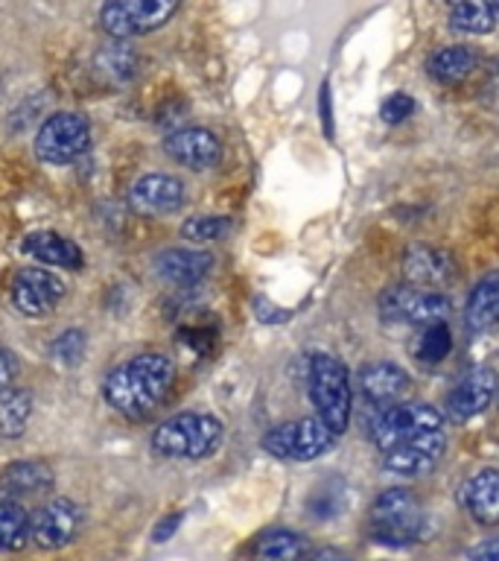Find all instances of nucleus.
Masks as SVG:
<instances>
[{"mask_svg": "<svg viewBox=\"0 0 499 561\" xmlns=\"http://www.w3.org/2000/svg\"><path fill=\"white\" fill-rule=\"evenodd\" d=\"M33 415V392L30 389H3L0 392V438L24 436Z\"/></svg>", "mask_w": 499, "mask_h": 561, "instance_id": "nucleus-25", "label": "nucleus"}, {"mask_svg": "<svg viewBox=\"0 0 499 561\" xmlns=\"http://www.w3.org/2000/svg\"><path fill=\"white\" fill-rule=\"evenodd\" d=\"M322 121H324V131H327V138H333V117H330V85L324 82L322 85Z\"/></svg>", "mask_w": 499, "mask_h": 561, "instance_id": "nucleus-40", "label": "nucleus"}, {"mask_svg": "<svg viewBox=\"0 0 499 561\" xmlns=\"http://www.w3.org/2000/svg\"><path fill=\"white\" fill-rule=\"evenodd\" d=\"M0 489L9 494V500L15 497H33L42 491L53 489V471L50 465L35 462V459H24V462L7 465V471L0 477Z\"/></svg>", "mask_w": 499, "mask_h": 561, "instance_id": "nucleus-23", "label": "nucleus"}, {"mask_svg": "<svg viewBox=\"0 0 499 561\" xmlns=\"http://www.w3.org/2000/svg\"><path fill=\"white\" fill-rule=\"evenodd\" d=\"M91 149V123L85 114L59 112L42 123L35 135V156L44 164H70Z\"/></svg>", "mask_w": 499, "mask_h": 561, "instance_id": "nucleus-6", "label": "nucleus"}, {"mask_svg": "<svg viewBox=\"0 0 499 561\" xmlns=\"http://www.w3.org/2000/svg\"><path fill=\"white\" fill-rule=\"evenodd\" d=\"M403 278L409 287L441 293L455 280L453 254L438 249V245L415 243L403 252Z\"/></svg>", "mask_w": 499, "mask_h": 561, "instance_id": "nucleus-12", "label": "nucleus"}, {"mask_svg": "<svg viewBox=\"0 0 499 561\" xmlns=\"http://www.w3.org/2000/svg\"><path fill=\"white\" fill-rule=\"evenodd\" d=\"M33 517L26 515L24 503L18 500H0V550L18 552L30 541Z\"/></svg>", "mask_w": 499, "mask_h": 561, "instance_id": "nucleus-27", "label": "nucleus"}, {"mask_svg": "<svg viewBox=\"0 0 499 561\" xmlns=\"http://www.w3.org/2000/svg\"><path fill=\"white\" fill-rule=\"evenodd\" d=\"M409 389V375L401 366H394V363H368L359 371V392L365 394L371 403H376V407H383V410L403 403Z\"/></svg>", "mask_w": 499, "mask_h": 561, "instance_id": "nucleus-18", "label": "nucleus"}, {"mask_svg": "<svg viewBox=\"0 0 499 561\" xmlns=\"http://www.w3.org/2000/svg\"><path fill=\"white\" fill-rule=\"evenodd\" d=\"M178 342L187 345L193 354H210L217 345V328H205V324H190L178 331Z\"/></svg>", "mask_w": 499, "mask_h": 561, "instance_id": "nucleus-33", "label": "nucleus"}, {"mask_svg": "<svg viewBox=\"0 0 499 561\" xmlns=\"http://www.w3.org/2000/svg\"><path fill=\"white\" fill-rule=\"evenodd\" d=\"M444 450L446 433L438 430V433H427V436L406 442V445L394 447V450H385V454H380V462H383L385 471L401 473V477H420V473L436 468Z\"/></svg>", "mask_w": 499, "mask_h": 561, "instance_id": "nucleus-15", "label": "nucleus"}, {"mask_svg": "<svg viewBox=\"0 0 499 561\" xmlns=\"http://www.w3.org/2000/svg\"><path fill=\"white\" fill-rule=\"evenodd\" d=\"M499 380L497 371L490 366H476L473 371L459 380L450 398H446V415L453 421H467L473 415H479L490 407V401L497 398Z\"/></svg>", "mask_w": 499, "mask_h": 561, "instance_id": "nucleus-14", "label": "nucleus"}, {"mask_svg": "<svg viewBox=\"0 0 499 561\" xmlns=\"http://www.w3.org/2000/svg\"><path fill=\"white\" fill-rule=\"evenodd\" d=\"M79 529H82V508L73 500L56 497L33 515L30 538L42 550H61L77 538Z\"/></svg>", "mask_w": 499, "mask_h": 561, "instance_id": "nucleus-11", "label": "nucleus"}, {"mask_svg": "<svg viewBox=\"0 0 499 561\" xmlns=\"http://www.w3.org/2000/svg\"><path fill=\"white\" fill-rule=\"evenodd\" d=\"M222 442V421L205 412H182L161 421L152 433V450L166 459H205Z\"/></svg>", "mask_w": 499, "mask_h": 561, "instance_id": "nucleus-4", "label": "nucleus"}, {"mask_svg": "<svg viewBox=\"0 0 499 561\" xmlns=\"http://www.w3.org/2000/svg\"><path fill=\"white\" fill-rule=\"evenodd\" d=\"M471 561H499V535L488 541L476 543L471 550Z\"/></svg>", "mask_w": 499, "mask_h": 561, "instance_id": "nucleus-38", "label": "nucleus"}, {"mask_svg": "<svg viewBox=\"0 0 499 561\" xmlns=\"http://www.w3.org/2000/svg\"><path fill=\"white\" fill-rule=\"evenodd\" d=\"M178 12L173 0H112L100 9V24L114 38L155 33Z\"/></svg>", "mask_w": 499, "mask_h": 561, "instance_id": "nucleus-8", "label": "nucleus"}, {"mask_svg": "<svg viewBox=\"0 0 499 561\" xmlns=\"http://www.w3.org/2000/svg\"><path fill=\"white\" fill-rule=\"evenodd\" d=\"M380 313L388 322H406V324H438L444 322L450 313V298L444 293H429V289L401 287L385 289L380 296Z\"/></svg>", "mask_w": 499, "mask_h": 561, "instance_id": "nucleus-9", "label": "nucleus"}, {"mask_svg": "<svg viewBox=\"0 0 499 561\" xmlns=\"http://www.w3.org/2000/svg\"><path fill=\"white\" fill-rule=\"evenodd\" d=\"M175 383V363L166 354L147 351L108 371L103 398L114 412L126 419H143L161 407Z\"/></svg>", "mask_w": 499, "mask_h": 561, "instance_id": "nucleus-1", "label": "nucleus"}, {"mask_svg": "<svg viewBox=\"0 0 499 561\" xmlns=\"http://www.w3.org/2000/svg\"><path fill=\"white\" fill-rule=\"evenodd\" d=\"M213 270V257L199 249H164L155 257L158 278L173 287H196Z\"/></svg>", "mask_w": 499, "mask_h": 561, "instance_id": "nucleus-19", "label": "nucleus"}, {"mask_svg": "<svg viewBox=\"0 0 499 561\" xmlns=\"http://www.w3.org/2000/svg\"><path fill=\"white\" fill-rule=\"evenodd\" d=\"M453 351V331L446 328L444 322L427 324L420 331L418 342H415V357L423 363V366H436L441 359Z\"/></svg>", "mask_w": 499, "mask_h": 561, "instance_id": "nucleus-29", "label": "nucleus"}, {"mask_svg": "<svg viewBox=\"0 0 499 561\" xmlns=\"http://www.w3.org/2000/svg\"><path fill=\"white\" fill-rule=\"evenodd\" d=\"M310 556V543L295 529H266L248 547L252 561H304Z\"/></svg>", "mask_w": 499, "mask_h": 561, "instance_id": "nucleus-22", "label": "nucleus"}, {"mask_svg": "<svg viewBox=\"0 0 499 561\" xmlns=\"http://www.w3.org/2000/svg\"><path fill=\"white\" fill-rule=\"evenodd\" d=\"M304 561H353L345 550H339V547H322V550L310 552Z\"/></svg>", "mask_w": 499, "mask_h": 561, "instance_id": "nucleus-39", "label": "nucleus"}, {"mask_svg": "<svg viewBox=\"0 0 499 561\" xmlns=\"http://www.w3.org/2000/svg\"><path fill=\"white\" fill-rule=\"evenodd\" d=\"M497 401H499V392H497Z\"/></svg>", "mask_w": 499, "mask_h": 561, "instance_id": "nucleus-41", "label": "nucleus"}, {"mask_svg": "<svg viewBox=\"0 0 499 561\" xmlns=\"http://www.w3.org/2000/svg\"><path fill=\"white\" fill-rule=\"evenodd\" d=\"M306 389L310 401L315 407V419L341 436L350 424V410H353V394H350V375L341 359L333 354H313L306 366Z\"/></svg>", "mask_w": 499, "mask_h": 561, "instance_id": "nucleus-3", "label": "nucleus"}, {"mask_svg": "<svg viewBox=\"0 0 499 561\" xmlns=\"http://www.w3.org/2000/svg\"><path fill=\"white\" fill-rule=\"evenodd\" d=\"M499 24V3H485V0H467V3H453L450 9V26L467 35H485Z\"/></svg>", "mask_w": 499, "mask_h": 561, "instance_id": "nucleus-26", "label": "nucleus"}, {"mask_svg": "<svg viewBox=\"0 0 499 561\" xmlns=\"http://www.w3.org/2000/svg\"><path fill=\"white\" fill-rule=\"evenodd\" d=\"M231 228H234L231 217H190L184 219L182 237L190 243H213L231 234Z\"/></svg>", "mask_w": 499, "mask_h": 561, "instance_id": "nucleus-30", "label": "nucleus"}, {"mask_svg": "<svg viewBox=\"0 0 499 561\" xmlns=\"http://www.w3.org/2000/svg\"><path fill=\"white\" fill-rule=\"evenodd\" d=\"M100 65H103V70H108L114 79H126L131 77V70H135L138 59H135L131 47H126V44H114V47L100 53Z\"/></svg>", "mask_w": 499, "mask_h": 561, "instance_id": "nucleus-32", "label": "nucleus"}, {"mask_svg": "<svg viewBox=\"0 0 499 561\" xmlns=\"http://www.w3.org/2000/svg\"><path fill=\"white\" fill-rule=\"evenodd\" d=\"M427 515L415 491L388 489L368 508V538L392 550H403L420 541Z\"/></svg>", "mask_w": 499, "mask_h": 561, "instance_id": "nucleus-2", "label": "nucleus"}, {"mask_svg": "<svg viewBox=\"0 0 499 561\" xmlns=\"http://www.w3.org/2000/svg\"><path fill=\"white\" fill-rule=\"evenodd\" d=\"M126 202L140 217H166L184 205V184L170 173L140 175L129 187Z\"/></svg>", "mask_w": 499, "mask_h": 561, "instance_id": "nucleus-13", "label": "nucleus"}, {"mask_svg": "<svg viewBox=\"0 0 499 561\" xmlns=\"http://www.w3.org/2000/svg\"><path fill=\"white\" fill-rule=\"evenodd\" d=\"M164 152L173 158L175 164L187 167V170H210L222 158V144L210 129L190 126V129L173 131L164 140Z\"/></svg>", "mask_w": 499, "mask_h": 561, "instance_id": "nucleus-16", "label": "nucleus"}, {"mask_svg": "<svg viewBox=\"0 0 499 561\" xmlns=\"http://www.w3.org/2000/svg\"><path fill=\"white\" fill-rule=\"evenodd\" d=\"M415 112V100L406 91H394L392 96H385L383 105H380V117L385 123H403L409 114Z\"/></svg>", "mask_w": 499, "mask_h": 561, "instance_id": "nucleus-34", "label": "nucleus"}, {"mask_svg": "<svg viewBox=\"0 0 499 561\" xmlns=\"http://www.w3.org/2000/svg\"><path fill=\"white\" fill-rule=\"evenodd\" d=\"M476 70V53L464 44H453V47H441L429 56L427 73L441 85H459Z\"/></svg>", "mask_w": 499, "mask_h": 561, "instance_id": "nucleus-24", "label": "nucleus"}, {"mask_svg": "<svg viewBox=\"0 0 499 561\" xmlns=\"http://www.w3.org/2000/svg\"><path fill=\"white\" fill-rule=\"evenodd\" d=\"M254 310H257V319L266 324H280L289 319V310H278V307L271 305V301H263V298H257Z\"/></svg>", "mask_w": 499, "mask_h": 561, "instance_id": "nucleus-37", "label": "nucleus"}, {"mask_svg": "<svg viewBox=\"0 0 499 561\" xmlns=\"http://www.w3.org/2000/svg\"><path fill=\"white\" fill-rule=\"evenodd\" d=\"M184 515L182 512H170V515H164L161 520L155 524V529H152V541L155 543H164L170 541L175 533H178V526H182Z\"/></svg>", "mask_w": 499, "mask_h": 561, "instance_id": "nucleus-35", "label": "nucleus"}, {"mask_svg": "<svg viewBox=\"0 0 499 561\" xmlns=\"http://www.w3.org/2000/svg\"><path fill=\"white\" fill-rule=\"evenodd\" d=\"M85 345H88L85 331L68 328V331L59 333V336L50 342V354L53 359H59L61 366H77L79 359L85 357Z\"/></svg>", "mask_w": 499, "mask_h": 561, "instance_id": "nucleus-31", "label": "nucleus"}, {"mask_svg": "<svg viewBox=\"0 0 499 561\" xmlns=\"http://www.w3.org/2000/svg\"><path fill=\"white\" fill-rule=\"evenodd\" d=\"M306 512L315 520H330V517H339V512L345 508V482L341 480H324L318 482L310 497H306Z\"/></svg>", "mask_w": 499, "mask_h": 561, "instance_id": "nucleus-28", "label": "nucleus"}, {"mask_svg": "<svg viewBox=\"0 0 499 561\" xmlns=\"http://www.w3.org/2000/svg\"><path fill=\"white\" fill-rule=\"evenodd\" d=\"M21 252L42 261L44 266H61V270H79L85 257L73 240L56 234V231H33L21 240Z\"/></svg>", "mask_w": 499, "mask_h": 561, "instance_id": "nucleus-20", "label": "nucleus"}, {"mask_svg": "<svg viewBox=\"0 0 499 561\" xmlns=\"http://www.w3.org/2000/svg\"><path fill=\"white\" fill-rule=\"evenodd\" d=\"M459 503L481 526L499 524V468L473 471L459 489Z\"/></svg>", "mask_w": 499, "mask_h": 561, "instance_id": "nucleus-17", "label": "nucleus"}, {"mask_svg": "<svg viewBox=\"0 0 499 561\" xmlns=\"http://www.w3.org/2000/svg\"><path fill=\"white\" fill-rule=\"evenodd\" d=\"M18 371H21V363H18L15 354L7 348H0V392H3V389H12V380L18 377Z\"/></svg>", "mask_w": 499, "mask_h": 561, "instance_id": "nucleus-36", "label": "nucleus"}, {"mask_svg": "<svg viewBox=\"0 0 499 561\" xmlns=\"http://www.w3.org/2000/svg\"><path fill=\"white\" fill-rule=\"evenodd\" d=\"M438 430H444V415L436 407L420 401H403L397 407L380 410L368 433H371L376 450L385 454V450H394V447L415 442L427 433H438Z\"/></svg>", "mask_w": 499, "mask_h": 561, "instance_id": "nucleus-5", "label": "nucleus"}, {"mask_svg": "<svg viewBox=\"0 0 499 561\" xmlns=\"http://www.w3.org/2000/svg\"><path fill=\"white\" fill-rule=\"evenodd\" d=\"M464 322L473 333H485L499 324V270L476 280L464 305Z\"/></svg>", "mask_w": 499, "mask_h": 561, "instance_id": "nucleus-21", "label": "nucleus"}, {"mask_svg": "<svg viewBox=\"0 0 499 561\" xmlns=\"http://www.w3.org/2000/svg\"><path fill=\"white\" fill-rule=\"evenodd\" d=\"M9 298H12L15 310L33 316V319H42V316H50L65 298V280L53 275L50 270L30 266V270H21L15 275Z\"/></svg>", "mask_w": 499, "mask_h": 561, "instance_id": "nucleus-10", "label": "nucleus"}, {"mask_svg": "<svg viewBox=\"0 0 499 561\" xmlns=\"http://www.w3.org/2000/svg\"><path fill=\"white\" fill-rule=\"evenodd\" d=\"M336 438L339 436L318 419H298L271 427L263 436L260 445L266 454L278 456V459L310 462V459H318V456L327 454L336 445Z\"/></svg>", "mask_w": 499, "mask_h": 561, "instance_id": "nucleus-7", "label": "nucleus"}]
</instances>
